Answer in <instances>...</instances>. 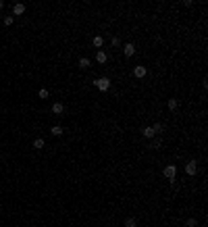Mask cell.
<instances>
[{
    "label": "cell",
    "instance_id": "7402d4cb",
    "mask_svg": "<svg viewBox=\"0 0 208 227\" xmlns=\"http://www.w3.org/2000/svg\"><path fill=\"white\" fill-rule=\"evenodd\" d=\"M2 8H4V2H2V0H0V11H2Z\"/></svg>",
    "mask_w": 208,
    "mask_h": 227
},
{
    "label": "cell",
    "instance_id": "30bf717a",
    "mask_svg": "<svg viewBox=\"0 0 208 227\" xmlns=\"http://www.w3.org/2000/svg\"><path fill=\"white\" fill-rule=\"evenodd\" d=\"M44 146H46V142H44L42 138H35V140H34V148H35V150H42Z\"/></svg>",
    "mask_w": 208,
    "mask_h": 227
},
{
    "label": "cell",
    "instance_id": "3957f363",
    "mask_svg": "<svg viewBox=\"0 0 208 227\" xmlns=\"http://www.w3.org/2000/svg\"><path fill=\"white\" fill-rule=\"evenodd\" d=\"M185 173H187V175H196V173H198V163H196V160H187Z\"/></svg>",
    "mask_w": 208,
    "mask_h": 227
},
{
    "label": "cell",
    "instance_id": "8992f818",
    "mask_svg": "<svg viewBox=\"0 0 208 227\" xmlns=\"http://www.w3.org/2000/svg\"><path fill=\"white\" fill-rule=\"evenodd\" d=\"M52 113H54V115H65V104L62 102H54L52 104Z\"/></svg>",
    "mask_w": 208,
    "mask_h": 227
},
{
    "label": "cell",
    "instance_id": "2e32d148",
    "mask_svg": "<svg viewBox=\"0 0 208 227\" xmlns=\"http://www.w3.org/2000/svg\"><path fill=\"white\" fill-rule=\"evenodd\" d=\"M50 131H52V136H62V125H54Z\"/></svg>",
    "mask_w": 208,
    "mask_h": 227
},
{
    "label": "cell",
    "instance_id": "9a60e30c",
    "mask_svg": "<svg viewBox=\"0 0 208 227\" xmlns=\"http://www.w3.org/2000/svg\"><path fill=\"white\" fill-rule=\"evenodd\" d=\"M138 225V221L133 219V217H127V219H125V227H135Z\"/></svg>",
    "mask_w": 208,
    "mask_h": 227
},
{
    "label": "cell",
    "instance_id": "d6986e66",
    "mask_svg": "<svg viewBox=\"0 0 208 227\" xmlns=\"http://www.w3.org/2000/svg\"><path fill=\"white\" fill-rule=\"evenodd\" d=\"M4 25H13V17H4Z\"/></svg>",
    "mask_w": 208,
    "mask_h": 227
},
{
    "label": "cell",
    "instance_id": "7c38bea8",
    "mask_svg": "<svg viewBox=\"0 0 208 227\" xmlns=\"http://www.w3.org/2000/svg\"><path fill=\"white\" fill-rule=\"evenodd\" d=\"M92 44H94V48H100L104 44V40H102V35H94V40H92Z\"/></svg>",
    "mask_w": 208,
    "mask_h": 227
},
{
    "label": "cell",
    "instance_id": "4fadbf2b",
    "mask_svg": "<svg viewBox=\"0 0 208 227\" xmlns=\"http://www.w3.org/2000/svg\"><path fill=\"white\" fill-rule=\"evenodd\" d=\"M166 106H169V110H177V109H179V102H177L175 98H171V100L166 102Z\"/></svg>",
    "mask_w": 208,
    "mask_h": 227
},
{
    "label": "cell",
    "instance_id": "44dd1931",
    "mask_svg": "<svg viewBox=\"0 0 208 227\" xmlns=\"http://www.w3.org/2000/svg\"><path fill=\"white\" fill-rule=\"evenodd\" d=\"M112 46H121V40L119 38H112Z\"/></svg>",
    "mask_w": 208,
    "mask_h": 227
},
{
    "label": "cell",
    "instance_id": "ac0fdd59",
    "mask_svg": "<svg viewBox=\"0 0 208 227\" xmlns=\"http://www.w3.org/2000/svg\"><path fill=\"white\" fill-rule=\"evenodd\" d=\"M187 227H196V219L192 217V219H187Z\"/></svg>",
    "mask_w": 208,
    "mask_h": 227
},
{
    "label": "cell",
    "instance_id": "5b68a950",
    "mask_svg": "<svg viewBox=\"0 0 208 227\" xmlns=\"http://www.w3.org/2000/svg\"><path fill=\"white\" fill-rule=\"evenodd\" d=\"M146 73H148V71H146V67H144V65H138V67L133 69V75H135V77H139V79H142V77H146Z\"/></svg>",
    "mask_w": 208,
    "mask_h": 227
},
{
    "label": "cell",
    "instance_id": "e0dca14e",
    "mask_svg": "<svg viewBox=\"0 0 208 227\" xmlns=\"http://www.w3.org/2000/svg\"><path fill=\"white\" fill-rule=\"evenodd\" d=\"M38 96H40V98H42V100H46V98H48V96H50V92H48V90H46V88H42V90H40V92H38Z\"/></svg>",
    "mask_w": 208,
    "mask_h": 227
},
{
    "label": "cell",
    "instance_id": "6da1fadb",
    "mask_svg": "<svg viewBox=\"0 0 208 227\" xmlns=\"http://www.w3.org/2000/svg\"><path fill=\"white\" fill-rule=\"evenodd\" d=\"M94 86H96L100 92H106V90L111 88V79H108V77H98V79H94Z\"/></svg>",
    "mask_w": 208,
    "mask_h": 227
},
{
    "label": "cell",
    "instance_id": "277c9868",
    "mask_svg": "<svg viewBox=\"0 0 208 227\" xmlns=\"http://www.w3.org/2000/svg\"><path fill=\"white\" fill-rule=\"evenodd\" d=\"M123 52H125V56H127V58H131V56L135 54V44H125V46H123Z\"/></svg>",
    "mask_w": 208,
    "mask_h": 227
},
{
    "label": "cell",
    "instance_id": "7a4b0ae2",
    "mask_svg": "<svg viewBox=\"0 0 208 227\" xmlns=\"http://www.w3.org/2000/svg\"><path fill=\"white\" fill-rule=\"evenodd\" d=\"M162 175H165L171 183H175V175H177V167L175 165H169V167H165V171H162Z\"/></svg>",
    "mask_w": 208,
    "mask_h": 227
},
{
    "label": "cell",
    "instance_id": "8fae6325",
    "mask_svg": "<svg viewBox=\"0 0 208 227\" xmlns=\"http://www.w3.org/2000/svg\"><path fill=\"white\" fill-rule=\"evenodd\" d=\"M90 65H92L90 58H85V56H83V58H79V67H81V69H90Z\"/></svg>",
    "mask_w": 208,
    "mask_h": 227
},
{
    "label": "cell",
    "instance_id": "ffe728a7",
    "mask_svg": "<svg viewBox=\"0 0 208 227\" xmlns=\"http://www.w3.org/2000/svg\"><path fill=\"white\" fill-rule=\"evenodd\" d=\"M150 146H152V148H160V140H154Z\"/></svg>",
    "mask_w": 208,
    "mask_h": 227
},
{
    "label": "cell",
    "instance_id": "ba28073f",
    "mask_svg": "<svg viewBox=\"0 0 208 227\" xmlns=\"http://www.w3.org/2000/svg\"><path fill=\"white\" fill-rule=\"evenodd\" d=\"M25 13V4H21V2H17L13 7V15H17V17H21V15Z\"/></svg>",
    "mask_w": 208,
    "mask_h": 227
},
{
    "label": "cell",
    "instance_id": "52a82bcc",
    "mask_svg": "<svg viewBox=\"0 0 208 227\" xmlns=\"http://www.w3.org/2000/svg\"><path fill=\"white\" fill-rule=\"evenodd\" d=\"M142 136H144L146 140H152L154 136H156V133H154V129H152V127H142Z\"/></svg>",
    "mask_w": 208,
    "mask_h": 227
},
{
    "label": "cell",
    "instance_id": "9c48e42d",
    "mask_svg": "<svg viewBox=\"0 0 208 227\" xmlns=\"http://www.w3.org/2000/svg\"><path fill=\"white\" fill-rule=\"evenodd\" d=\"M106 58H108V56H106V52H102V50H100V52H96V63L104 65V63H106Z\"/></svg>",
    "mask_w": 208,
    "mask_h": 227
},
{
    "label": "cell",
    "instance_id": "5bb4252c",
    "mask_svg": "<svg viewBox=\"0 0 208 227\" xmlns=\"http://www.w3.org/2000/svg\"><path fill=\"white\" fill-rule=\"evenodd\" d=\"M152 129H154V133H156V136H160V133L165 131V125H162V123H156V125H152Z\"/></svg>",
    "mask_w": 208,
    "mask_h": 227
}]
</instances>
